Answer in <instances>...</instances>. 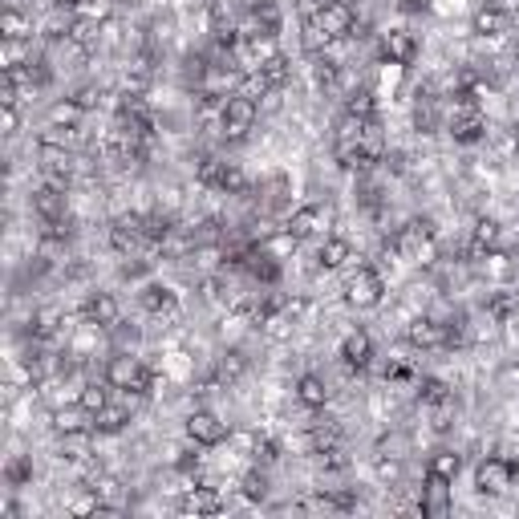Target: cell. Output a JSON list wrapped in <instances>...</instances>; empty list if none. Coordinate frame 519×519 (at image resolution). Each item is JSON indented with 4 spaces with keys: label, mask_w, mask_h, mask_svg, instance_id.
Returning <instances> with one entry per match:
<instances>
[{
    "label": "cell",
    "mask_w": 519,
    "mask_h": 519,
    "mask_svg": "<svg viewBox=\"0 0 519 519\" xmlns=\"http://www.w3.org/2000/svg\"><path fill=\"white\" fill-rule=\"evenodd\" d=\"M260 122V106L256 97L244 94V89H236V94L223 97L220 106V126H223V138H231V143H240V138L252 135V126Z\"/></svg>",
    "instance_id": "6da1fadb"
},
{
    "label": "cell",
    "mask_w": 519,
    "mask_h": 519,
    "mask_svg": "<svg viewBox=\"0 0 519 519\" xmlns=\"http://www.w3.org/2000/svg\"><path fill=\"white\" fill-rule=\"evenodd\" d=\"M110 382V390H122V394H151L146 385H151V369L143 366V357L135 353H114L106 361V374H102Z\"/></svg>",
    "instance_id": "7a4b0ae2"
},
{
    "label": "cell",
    "mask_w": 519,
    "mask_h": 519,
    "mask_svg": "<svg viewBox=\"0 0 519 519\" xmlns=\"http://www.w3.org/2000/svg\"><path fill=\"white\" fill-rule=\"evenodd\" d=\"M313 29L325 41H345L357 29V12L349 0H333V4H321L317 17H313Z\"/></svg>",
    "instance_id": "3957f363"
},
{
    "label": "cell",
    "mask_w": 519,
    "mask_h": 519,
    "mask_svg": "<svg viewBox=\"0 0 519 519\" xmlns=\"http://www.w3.org/2000/svg\"><path fill=\"white\" fill-rule=\"evenodd\" d=\"M385 300V280H382V272L377 268H357L353 276L345 280V305H353V308H377Z\"/></svg>",
    "instance_id": "277c9868"
},
{
    "label": "cell",
    "mask_w": 519,
    "mask_h": 519,
    "mask_svg": "<svg viewBox=\"0 0 519 519\" xmlns=\"http://www.w3.org/2000/svg\"><path fill=\"white\" fill-rule=\"evenodd\" d=\"M394 252L406 260H414V264H430V256H434L430 228H426L422 220H410L406 228H398L394 231Z\"/></svg>",
    "instance_id": "5b68a950"
},
{
    "label": "cell",
    "mask_w": 519,
    "mask_h": 519,
    "mask_svg": "<svg viewBox=\"0 0 519 519\" xmlns=\"http://www.w3.org/2000/svg\"><path fill=\"white\" fill-rule=\"evenodd\" d=\"M511 483H515V462L511 459H500V454L479 459V467H475V487H479L483 495H507Z\"/></svg>",
    "instance_id": "8992f818"
},
{
    "label": "cell",
    "mask_w": 519,
    "mask_h": 519,
    "mask_svg": "<svg viewBox=\"0 0 519 519\" xmlns=\"http://www.w3.org/2000/svg\"><path fill=\"white\" fill-rule=\"evenodd\" d=\"M329 228H333V207H325V203H305L289 220V231L297 240H325Z\"/></svg>",
    "instance_id": "52a82bcc"
},
{
    "label": "cell",
    "mask_w": 519,
    "mask_h": 519,
    "mask_svg": "<svg viewBox=\"0 0 519 519\" xmlns=\"http://www.w3.org/2000/svg\"><path fill=\"white\" fill-rule=\"evenodd\" d=\"M187 438H191L195 446H220L223 438H228V422H223L215 410L199 406V410L187 414Z\"/></svg>",
    "instance_id": "ba28073f"
},
{
    "label": "cell",
    "mask_w": 519,
    "mask_h": 519,
    "mask_svg": "<svg viewBox=\"0 0 519 519\" xmlns=\"http://www.w3.org/2000/svg\"><path fill=\"white\" fill-rule=\"evenodd\" d=\"M406 337H410L414 349H438V345H451V325H438L434 317H414L406 325Z\"/></svg>",
    "instance_id": "9c48e42d"
},
{
    "label": "cell",
    "mask_w": 519,
    "mask_h": 519,
    "mask_svg": "<svg viewBox=\"0 0 519 519\" xmlns=\"http://www.w3.org/2000/svg\"><path fill=\"white\" fill-rule=\"evenodd\" d=\"M86 321L97 329H106V333H114V329L122 325V305H118L114 292H94V297L86 300Z\"/></svg>",
    "instance_id": "30bf717a"
},
{
    "label": "cell",
    "mask_w": 519,
    "mask_h": 519,
    "mask_svg": "<svg viewBox=\"0 0 519 519\" xmlns=\"http://www.w3.org/2000/svg\"><path fill=\"white\" fill-rule=\"evenodd\" d=\"M33 212H37L49 228H58V223L66 220V191H61L58 183L37 187V191H33Z\"/></svg>",
    "instance_id": "8fae6325"
},
{
    "label": "cell",
    "mask_w": 519,
    "mask_h": 519,
    "mask_svg": "<svg viewBox=\"0 0 519 519\" xmlns=\"http://www.w3.org/2000/svg\"><path fill=\"white\" fill-rule=\"evenodd\" d=\"M53 430H58L61 438H81V434L94 430V414L81 410V402L74 398L69 410H53Z\"/></svg>",
    "instance_id": "7c38bea8"
},
{
    "label": "cell",
    "mask_w": 519,
    "mask_h": 519,
    "mask_svg": "<svg viewBox=\"0 0 519 519\" xmlns=\"http://www.w3.org/2000/svg\"><path fill=\"white\" fill-rule=\"evenodd\" d=\"M382 58L390 61V66H414V58H418V41H414V33L390 29L382 37Z\"/></svg>",
    "instance_id": "4fadbf2b"
},
{
    "label": "cell",
    "mask_w": 519,
    "mask_h": 519,
    "mask_svg": "<svg viewBox=\"0 0 519 519\" xmlns=\"http://www.w3.org/2000/svg\"><path fill=\"white\" fill-rule=\"evenodd\" d=\"M369 357H374V337H369L366 329H349V333L341 337V361L353 369H366Z\"/></svg>",
    "instance_id": "5bb4252c"
},
{
    "label": "cell",
    "mask_w": 519,
    "mask_h": 519,
    "mask_svg": "<svg viewBox=\"0 0 519 519\" xmlns=\"http://www.w3.org/2000/svg\"><path fill=\"white\" fill-rule=\"evenodd\" d=\"M422 515H446L451 511V479H438V475H426L422 487Z\"/></svg>",
    "instance_id": "9a60e30c"
},
{
    "label": "cell",
    "mask_w": 519,
    "mask_h": 519,
    "mask_svg": "<svg viewBox=\"0 0 519 519\" xmlns=\"http://www.w3.org/2000/svg\"><path fill=\"white\" fill-rule=\"evenodd\" d=\"M292 394H297V402L305 406V410H325L329 406V385H325V377H317V374H300L297 385H292Z\"/></svg>",
    "instance_id": "2e32d148"
},
{
    "label": "cell",
    "mask_w": 519,
    "mask_h": 519,
    "mask_svg": "<svg viewBox=\"0 0 519 519\" xmlns=\"http://www.w3.org/2000/svg\"><path fill=\"white\" fill-rule=\"evenodd\" d=\"M143 308L151 317H171L174 308H179V292L167 289V284H146L143 289Z\"/></svg>",
    "instance_id": "e0dca14e"
},
{
    "label": "cell",
    "mask_w": 519,
    "mask_h": 519,
    "mask_svg": "<svg viewBox=\"0 0 519 519\" xmlns=\"http://www.w3.org/2000/svg\"><path fill=\"white\" fill-rule=\"evenodd\" d=\"M183 511H195V515H220L223 511V495L215 487H191L179 503Z\"/></svg>",
    "instance_id": "ac0fdd59"
},
{
    "label": "cell",
    "mask_w": 519,
    "mask_h": 519,
    "mask_svg": "<svg viewBox=\"0 0 519 519\" xmlns=\"http://www.w3.org/2000/svg\"><path fill=\"white\" fill-rule=\"evenodd\" d=\"M289 58L284 53H272V58H264L256 66V81H260V89H280L284 81H289Z\"/></svg>",
    "instance_id": "d6986e66"
},
{
    "label": "cell",
    "mask_w": 519,
    "mask_h": 519,
    "mask_svg": "<svg viewBox=\"0 0 519 519\" xmlns=\"http://www.w3.org/2000/svg\"><path fill=\"white\" fill-rule=\"evenodd\" d=\"M317 260H321V268H345L349 260H353V244L345 240V236H325L321 240V252H317Z\"/></svg>",
    "instance_id": "ffe728a7"
},
{
    "label": "cell",
    "mask_w": 519,
    "mask_h": 519,
    "mask_svg": "<svg viewBox=\"0 0 519 519\" xmlns=\"http://www.w3.org/2000/svg\"><path fill=\"white\" fill-rule=\"evenodd\" d=\"M507 25H511V12L495 9V4L479 9V12H475V20H471V29L479 33V37H503V33H507Z\"/></svg>",
    "instance_id": "44dd1931"
},
{
    "label": "cell",
    "mask_w": 519,
    "mask_h": 519,
    "mask_svg": "<svg viewBox=\"0 0 519 519\" xmlns=\"http://www.w3.org/2000/svg\"><path fill=\"white\" fill-rule=\"evenodd\" d=\"M130 422V402H110L106 410L94 414V430L97 434H122Z\"/></svg>",
    "instance_id": "7402d4cb"
},
{
    "label": "cell",
    "mask_w": 519,
    "mask_h": 519,
    "mask_svg": "<svg viewBox=\"0 0 519 519\" xmlns=\"http://www.w3.org/2000/svg\"><path fill=\"white\" fill-rule=\"evenodd\" d=\"M0 37L4 41H33V20L20 9H4L0 12Z\"/></svg>",
    "instance_id": "603a6c76"
},
{
    "label": "cell",
    "mask_w": 519,
    "mask_h": 519,
    "mask_svg": "<svg viewBox=\"0 0 519 519\" xmlns=\"http://www.w3.org/2000/svg\"><path fill=\"white\" fill-rule=\"evenodd\" d=\"M89 110L81 106V102H77V97H66V102H58V106L49 110V126H66V130H77V126H81V118H86Z\"/></svg>",
    "instance_id": "cb8c5ba5"
},
{
    "label": "cell",
    "mask_w": 519,
    "mask_h": 519,
    "mask_svg": "<svg viewBox=\"0 0 519 519\" xmlns=\"http://www.w3.org/2000/svg\"><path fill=\"white\" fill-rule=\"evenodd\" d=\"M418 398H422V406H430V410H446V406L454 402L451 385L438 382V377H422V385H418Z\"/></svg>",
    "instance_id": "d4e9b609"
},
{
    "label": "cell",
    "mask_w": 519,
    "mask_h": 519,
    "mask_svg": "<svg viewBox=\"0 0 519 519\" xmlns=\"http://www.w3.org/2000/svg\"><path fill=\"white\" fill-rule=\"evenodd\" d=\"M77 402H81V410L97 414V410H106L110 406V382L102 377V382H86L81 390H77Z\"/></svg>",
    "instance_id": "484cf974"
},
{
    "label": "cell",
    "mask_w": 519,
    "mask_h": 519,
    "mask_svg": "<svg viewBox=\"0 0 519 519\" xmlns=\"http://www.w3.org/2000/svg\"><path fill=\"white\" fill-rule=\"evenodd\" d=\"M297 244H300V240H297V236H292L289 228H280V231H272V236H268V240H264V244H260V248L268 252L272 260H289L292 252H297Z\"/></svg>",
    "instance_id": "4316f807"
},
{
    "label": "cell",
    "mask_w": 519,
    "mask_h": 519,
    "mask_svg": "<svg viewBox=\"0 0 519 519\" xmlns=\"http://www.w3.org/2000/svg\"><path fill=\"white\" fill-rule=\"evenodd\" d=\"M337 443H341V430H337L333 422H317L313 430H308V446H313L317 454H329Z\"/></svg>",
    "instance_id": "83f0119b"
},
{
    "label": "cell",
    "mask_w": 519,
    "mask_h": 519,
    "mask_svg": "<svg viewBox=\"0 0 519 519\" xmlns=\"http://www.w3.org/2000/svg\"><path fill=\"white\" fill-rule=\"evenodd\" d=\"M462 471V459L454 451H438L430 459V467H426V475H438V479H451L454 483V475Z\"/></svg>",
    "instance_id": "f1b7e54d"
},
{
    "label": "cell",
    "mask_w": 519,
    "mask_h": 519,
    "mask_svg": "<svg viewBox=\"0 0 519 519\" xmlns=\"http://www.w3.org/2000/svg\"><path fill=\"white\" fill-rule=\"evenodd\" d=\"M495 248H500V223L479 220L475 223V252H495Z\"/></svg>",
    "instance_id": "f546056e"
},
{
    "label": "cell",
    "mask_w": 519,
    "mask_h": 519,
    "mask_svg": "<svg viewBox=\"0 0 519 519\" xmlns=\"http://www.w3.org/2000/svg\"><path fill=\"white\" fill-rule=\"evenodd\" d=\"M220 191H223V195H244V191H248V179H244V171H240L236 163H228V167H223Z\"/></svg>",
    "instance_id": "4dcf8cb0"
},
{
    "label": "cell",
    "mask_w": 519,
    "mask_h": 519,
    "mask_svg": "<svg viewBox=\"0 0 519 519\" xmlns=\"http://www.w3.org/2000/svg\"><path fill=\"white\" fill-rule=\"evenodd\" d=\"M244 495H248V500H264V495H268V475L264 471H248L244 475Z\"/></svg>",
    "instance_id": "1f68e13d"
},
{
    "label": "cell",
    "mask_w": 519,
    "mask_h": 519,
    "mask_svg": "<svg viewBox=\"0 0 519 519\" xmlns=\"http://www.w3.org/2000/svg\"><path fill=\"white\" fill-rule=\"evenodd\" d=\"M345 114H357V118H374V94L361 89V94H349L345 102Z\"/></svg>",
    "instance_id": "d6a6232c"
},
{
    "label": "cell",
    "mask_w": 519,
    "mask_h": 519,
    "mask_svg": "<svg viewBox=\"0 0 519 519\" xmlns=\"http://www.w3.org/2000/svg\"><path fill=\"white\" fill-rule=\"evenodd\" d=\"M17 106H4V118H0V126H4V135H17Z\"/></svg>",
    "instance_id": "836d02e7"
},
{
    "label": "cell",
    "mask_w": 519,
    "mask_h": 519,
    "mask_svg": "<svg viewBox=\"0 0 519 519\" xmlns=\"http://www.w3.org/2000/svg\"><path fill=\"white\" fill-rule=\"evenodd\" d=\"M240 369H244L240 353H228V361H223V377H240Z\"/></svg>",
    "instance_id": "e575fe53"
},
{
    "label": "cell",
    "mask_w": 519,
    "mask_h": 519,
    "mask_svg": "<svg viewBox=\"0 0 519 519\" xmlns=\"http://www.w3.org/2000/svg\"><path fill=\"white\" fill-rule=\"evenodd\" d=\"M97 97H102V94H97L94 86H86V89H81V94H77V102H81V106H86V110H94V106H97Z\"/></svg>",
    "instance_id": "d590c367"
},
{
    "label": "cell",
    "mask_w": 519,
    "mask_h": 519,
    "mask_svg": "<svg viewBox=\"0 0 519 519\" xmlns=\"http://www.w3.org/2000/svg\"><path fill=\"white\" fill-rule=\"evenodd\" d=\"M503 382H519V366H503Z\"/></svg>",
    "instance_id": "8d00e7d4"
},
{
    "label": "cell",
    "mask_w": 519,
    "mask_h": 519,
    "mask_svg": "<svg viewBox=\"0 0 519 519\" xmlns=\"http://www.w3.org/2000/svg\"><path fill=\"white\" fill-rule=\"evenodd\" d=\"M406 4H410V9H426V4H430V0H406Z\"/></svg>",
    "instance_id": "74e56055"
},
{
    "label": "cell",
    "mask_w": 519,
    "mask_h": 519,
    "mask_svg": "<svg viewBox=\"0 0 519 519\" xmlns=\"http://www.w3.org/2000/svg\"><path fill=\"white\" fill-rule=\"evenodd\" d=\"M308 4H313V9H321V4H333V0H308Z\"/></svg>",
    "instance_id": "f35d334b"
}]
</instances>
